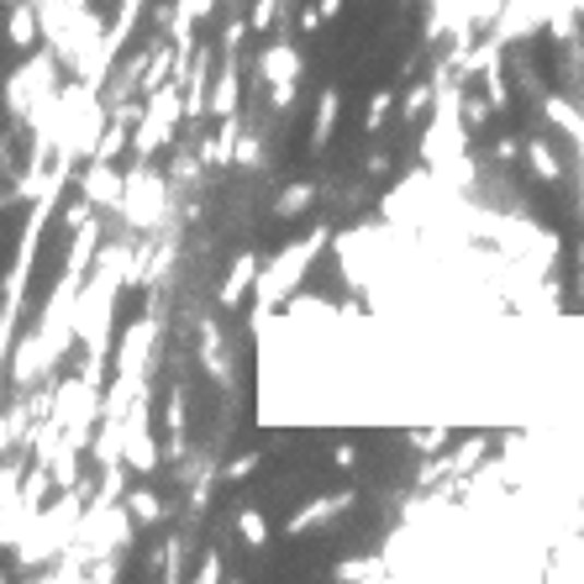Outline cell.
Returning a JSON list of instances; mask_svg holds the SVG:
<instances>
[{
    "instance_id": "484cf974",
    "label": "cell",
    "mask_w": 584,
    "mask_h": 584,
    "mask_svg": "<svg viewBox=\"0 0 584 584\" xmlns=\"http://www.w3.org/2000/svg\"><path fill=\"white\" fill-rule=\"evenodd\" d=\"M410 442H416L421 453H432V448H442V442H448V438H442V432H416V438H410Z\"/></svg>"
},
{
    "instance_id": "8992f818",
    "label": "cell",
    "mask_w": 584,
    "mask_h": 584,
    "mask_svg": "<svg viewBox=\"0 0 584 584\" xmlns=\"http://www.w3.org/2000/svg\"><path fill=\"white\" fill-rule=\"evenodd\" d=\"M153 343H158V322H153V317H138V322L127 326V337H121L117 374H138V380H143V358Z\"/></svg>"
},
{
    "instance_id": "6da1fadb",
    "label": "cell",
    "mask_w": 584,
    "mask_h": 584,
    "mask_svg": "<svg viewBox=\"0 0 584 584\" xmlns=\"http://www.w3.org/2000/svg\"><path fill=\"white\" fill-rule=\"evenodd\" d=\"M322 248H326V227H317V233L285 242V248H279V259H269V269L259 274V322L279 306V300H290V290L306 279V269L317 263Z\"/></svg>"
},
{
    "instance_id": "8fae6325",
    "label": "cell",
    "mask_w": 584,
    "mask_h": 584,
    "mask_svg": "<svg viewBox=\"0 0 584 584\" xmlns=\"http://www.w3.org/2000/svg\"><path fill=\"white\" fill-rule=\"evenodd\" d=\"M37 16H43V5H11L5 11V37H11V48H32L37 43Z\"/></svg>"
},
{
    "instance_id": "9c48e42d",
    "label": "cell",
    "mask_w": 584,
    "mask_h": 584,
    "mask_svg": "<svg viewBox=\"0 0 584 584\" xmlns=\"http://www.w3.org/2000/svg\"><path fill=\"white\" fill-rule=\"evenodd\" d=\"M259 59H263V80H269V85L300 80V48H295V43H269Z\"/></svg>"
},
{
    "instance_id": "83f0119b",
    "label": "cell",
    "mask_w": 584,
    "mask_h": 584,
    "mask_svg": "<svg viewBox=\"0 0 584 584\" xmlns=\"http://www.w3.org/2000/svg\"><path fill=\"white\" fill-rule=\"evenodd\" d=\"M317 5H322V11H326V22H332V16L343 11V0H317Z\"/></svg>"
},
{
    "instance_id": "52a82bcc",
    "label": "cell",
    "mask_w": 584,
    "mask_h": 584,
    "mask_svg": "<svg viewBox=\"0 0 584 584\" xmlns=\"http://www.w3.org/2000/svg\"><path fill=\"white\" fill-rule=\"evenodd\" d=\"M259 274H263L259 253H237V263L227 269V274H222V285H216V306H222V311H233L237 300L259 285Z\"/></svg>"
},
{
    "instance_id": "30bf717a",
    "label": "cell",
    "mask_w": 584,
    "mask_h": 584,
    "mask_svg": "<svg viewBox=\"0 0 584 584\" xmlns=\"http://www.w3.org/2000/svg\"><path fill=\"white\" fill-rule=\"evenodd\" d=\"M526 164L543 184H558L563 179V158L553 153V138H526Z\"/></svg>"
},
{
    "instance_id": "7402d4cb",
    "label": "cell",
    "mask_w": 584,
    "mask_h": 584,
    "mask_svg": "<svg viewBox=\"0 0 584 584\" xmlns=\"http://www.w3.org/2000/svg\"><path fill=\"white\" fill-rule=\"evenodd\" d=\"M175 11H179V16H190V22H205V16L216 11V0H179Z\"/></svg>"
},
{
    "instance_id": "2e32d148",
    "label": "cell",
    "mask_w": 584,
    "mask_h": 584,
    "mask_svg": "<svg viewBox=\"0 0 584 584\" xmlns=\"http://www.w3.org/2000/svg\"><path fill=\"white\" fill-rule=\"evenodd\" d=\"M237 532H242V543H248V548H263V543H269V522H263L253 505H248V511H237Z\"/></svg>"
},
{
    "instance_id": "ac0fdd59",
    "label": "cell",
    "mask_w": 584,
    "mask_h": 584,
    "mask_svg": "<svg viewBox=\"0 0 584 584\" xmlns=\"http://www.w3.org/2000/svg\"><path fill=\"white\" fill-rule=\"evenodd\" d=\"M427 106H432V85H410L406 100H401V121H416Z\"/></svg>"
},
{
    "instance_id": "3957f363",
    "label": "cell",
    "mask_w": 584,
    "mask_h": 584,
    "mask_svg": "<svg viewBox=\"0 0 584 584\" xmlns=\"http://www.w3.org/2000/svg\"><path fill=\"white\" fill-rule=\"evenodd\" d=\"M164 205H169V184L164 175H153L147 169V158L127 175V201H121V222L127 227H138V233H153L158 222H164Z\"/></svg>"
},
{
    "instance_id": "5b68a950",
    "label": "cell",
    "mask_w": 584,
    "mask_h": 584,
    "mask_svg": "<svg viewBox=\"0 0 584 584\" xmlns=\"http://www.w3.org/2000/svg\"><path fill=\"white\" fill-rule=\"evenodd\" d=\"M80 195H90V201L106 205V211H121V201H127V175L111 169V158H90L85 175H80Z\"/></svg>"
},
{
    "instance_id": "e0dca14e",
    "label": "cell",
    "mask_w": 584,
    "mask_h": 584,
    "mask_svg": "<svg viewBox=\"0 0 584 584\" xmlns=\"http://www.w3.org/2000/svg\"><path fill=\"white\" fill-rule=\"evenodd\" d=\"M259 464H263V453H259V448H253V453H237L233 464L222 468V485H242V479H248V474H253Z\"/></svg>"
},
{
    "instance_id": "f546056e",
    "label": "cell",
    "mask_w": 584,
    "mask_h": 584,
    "mask_svg": "<svg viewBox=\"0 0 584 584\" xmlns=\"http://www.w3.org/2000/svg\"><path fill=\"white\" fill-rule=\"evenodd\" d=\"M5 5H16V0H5Z\"/></svg>"
},
{
    "instance_id": "277c9868",
    "label": "cell",
    "mask_w": 584,
    "mask_h": 584,
    "mask_svg": "<svg viewBox=\"0 0 584 584\" xmlns=\"http://www.w3.org/2000/svg\"><path fill=\"white\" fill-rule=\"evenodd\" d=\"M121 464L138 468V474H153L158 468V442L147 432V401L127 410V448H121Z\"/></svg>"
},
{
    "instance_id": "d4e9b609",
    "label": "cell",
    "mask_w": 584,
    "mask_h": 584,
    "mask_svg": "<svg viewBox=\"0 0 584 584\" xmlns=\"http://www.w3.org/2000/svg\"><path fill=\"white\" fill-rule=\"evenodd\" d=\"M332 464H337V468H353V464H358V448H353V442H343V448L332 453Z\"/></svg>"
},
{
    "instance_id": "d6986e66",
    "label": "cell",
    "mask_w": 584,
    "mask_h": 584,
    "mask_svg": "<svg viewBox=\"0 0 584 584\" xmlns=\"http://www.w3.org/2000/svg\"><path fill=\"white\" fill-rule=\"evenodd\" d=\"M390 106H395V95H390V90H374V95H369V117H363V127L380 132L384 117H390Z\"/></svg>"
},
{
    "instance_id": "7c38bea8",
    "label": "cell",
    "mask_w": 584,
    "mask_h": 584,
    "mask_svg": "<svg viewBox=\"0 0 584 584\" xmlns=\"http://www.w3.org/2000/svg\"><path fill=\"white\" fill-rule=\"evenodd\" d=\"M211 117H237V59L222 63V74L211 85Z\"/></svg>"
},
{
    "instance_id": "ffe728a7",
    "label": "cell",
    "mask_w": 584,
    "mask_h": 584,
    "mask_svg": "<svg viewBox=\"0 0 584 584\" xmlns=\"http://www.w3.org/2000/svg\"><path fill=\"white\" fill-rule=\"evenodd\" d=\"M248 22H253V32H269L274 22H279V0H253V11H248Z\"/></svg>"
},
{
    "instance_id": "603a6c76",
    "label": "cell",
    "mask_w": 584,
    "mask_h": 584,
    "mask_svg": "<svg viewBox=\"0 0 584 584\" xmlns=\"http://www.w3.org/2000/svg\"><path fill=\"white\" fill-rule=\"evenodd\" d=\"M269 106L290 111V106H295V80H285V85H274V90H269Z\"/></svg>"
},
{
    "instance_id": "f1b7e54d",
    "label": "cell",
    "mask_w": 584,
    "mask_h": 584,
    "mask_svg": "<svg viewBox=\"0 0 584 584\" xmlns=\"http://www.w3.org/2000/svg\"><path fill=\"white\" fill-rule=\"evenodd\" d=\"M580 227H584V169H580Z\"/></svg>"
},
{
    "instance_id": "4fadbf2b",
    "label": "cell",
    "mask_w": 584,
    "mask_h": 584,
    "mask_svg": "<svg viewBox=\"0 0 584 584\" xmlns=\"http://www.w3.org/2000/svg\"><path fill=\"white\" fill-rule=\"evenodd\" d=\"M337 111H343V95L337 90H326L322 100H317V121H311V147L322 153L332 143V127H337Z\"/></svg>"
},
{
    "instance_id": "9a60e30c",
    "label": "cell",
    "mask_w": 584,
    "mask_h": 584,
    "mask_svg": "<svg viewBox=\"0 0 584 584\" xmlns=\"http://www.w3.org/2000/svg\"><path fill=\"white\" fill-rule=\"evenodd\" d=\"M311 195H317V184H290V190L274 201V216H279V222H295V216L311 205Z\"/></svg>"
},
{
    "instance_id": "7a4b0ae2",
    "label": "cell",
    "mask_w": 584,
    "mask_h": 584,
    "mask_svg": "<svg viewBox=\"0 0 584 584\" xmlns=\"http://www.w3.org/2000/svg\"><path fill=\"white\" fill-rule=\"evenodd\" d=\"M184 121V100H179V85H164L147 95L143 117L132 127V153L138 158H153V153H164L169 138H175V127Z\"/></svg>"
},
{
    "instance_id": "ba28073f",
    "label": "cell",
    "mask_w": 584,
    "mask_h": 584,
    "mask_svg": "<svg viewBox=\"0 0 584 584\" xmlns=\"http://www.w3.org/2000/svg\"><path fill=\"white\" fill-rule=\"evenodd\" d=\"M353 490H337V496H322V500H311V505H300L290 522H285V532L290 537H300V532H311V526H326L332 516H343V511H353Z\"/></svg>"
},
{
    "instance_id": "5bb4252c",
    "label": "cell",
    "mask_w": 584,
    "mask_h": 584,
    "mask_svg": "<svg viewBox=\"0 0 584 584\" xmlns=\"http://www.w3.org/2000/svg\"><path fill=\"white\" fill-rule=\"evenodd\" d=\"M121 500H127V511H132V522H138V526H158V522H164V500L153 496V490H127Z\"/></svg>"
},
{
    "instance_id": "4316f807",
    "label": "cell",
    "mask_w": 584,
    "mask_h": 584,
    "mask_svg": "<svg viewBox=\"0 0 584 584\" xmlns=\"http://www.w3.org/2000/svg\"><path fill=\"white\" fill-rule=\"evenodd\" d=\"M574 263H580L574 274H580V300H584V242H580V248H574Z\"/></svg>"
},
{
    "instance_id": "44dd1931",
    "label": "cell",
    "mask_w": 584,
    "mask_h": 584,
    "mask_svg": "<svg viewBox=\"0 0 584 584\" xmlns=\"http://www.w3.org/2000/svg\"><path fill=\"white\" fill-rule=\"evenodd\" d=\"M490 111H496V106H485V100L464 95V121H468V132H474V127H485V121H490Z\"/></svg>"
},
{
    "instance_id": "cb8c5ba5",
    "label": "cell",
    "mask_w": 584,
    "mask_h": 584,
    "mask_svg": "<svg viewBox=\"0 0 584 584\" xmlns=\"http://www.w3.org/2000/svg\"><path fill=\"white\" fill-rule=\"evenodd\" d=\"M195 580H205V584H211V580H222V558H216V553H205V558H201V569H195Z\"/></svg>"
}]
</instances>
